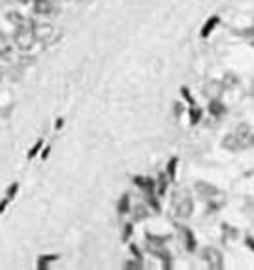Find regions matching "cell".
I'll return each mask as SVG.
<instances>
[{"label":"cell","instance_id":"cell-7","mask_svg":"<svg viewBox=\"0 0 254 270\" xmlns=\"http://www.w3.org/2000/svg\"><path fill=\"white\" fill-rule=\"evenodd\" d=\"M53 12V4L49 0H34V13L36 15H49Z\"/></svg>","mask_w":254,"mask_h":270},{"label":"cell","instance_id":"cell-9","mask_svg":"<svg viewBox=\"0 0 254 270\" xmlns=\"http://www.w3.org/2000/svg\"><path fill=\"white\" fill-rule=\"evenodd\" d=\"M6 17H8V21H10L12 25H15V27H23L26 23L25 17H23V15H21L19 12H10Z\"/></svg>","mask_w":254,"mask_h":270},{"label":"cell","instance_id":"cell-1","mask_svg":"<svg viewBox=\"0 0 254 270\" xmlns=\"http://www.w3.org/2000/svg\"><path fill=\"white\" fill-rule=\"evenodd\" d=\"M13 42L21 51H31L32 45L36 44V36H34V31L32 29H26L25 25L17 27V31L13 34Z\"/></svg>","mask_w":254,"mask_h":270},{"label":"cell","instance_id":"cell-6","mask_svg":"<svg viewBox=\"0 0 254 270\" xmlns=\"http://www.w3.org/2000/svg\"><path fill=\"white\" fill-rule=\"evenodd\" d=\"M204 91H205V94L209 96L211 101H213V99H218V96H220V93L224 91V83L222 82H215V80H213V82H209L207 85H205Z\"/></svg>","mask_w":254,"mask_h":270},{"label":"cell","instance_id":"cell-4","mask_svg":"<svg viewBox=\"0 0 254 270\" xmlns=\"http://www.w3.org/2000/svg\"><path fill=\"white\" fill-rule=\"evenodd\" d=\"M175 212H177L179 217H190L194 212L192 199L188 195H185V193H181V195L175 199Z\"/></svg>","mask_w":254,"mask_h":270},{"label":"cell","instance_id":"cell-13","mask_svg":"<svg viewBox=\"0 0 254 270\" xmlns=\"http://www.w3.org/2000/svg\"><path fill=\"white\" fill-rule=\"evenodd\" d=\"M124 268H142V264H136V263H126Z\"/></svg>","mask_w":254,"mask_h":270},{"label":"cell","instance_id":"cell-5","mask_svg":"<svg viewBox=\"0 0 254 270\" xmlns=\"http://www.w3.org/2000/svg\"><path fill=\"white\" fill-rule=\"evenodd\" d=\"M234 134H236L237 140H239L241 150L248 148V144H252V131H250V127H248L247 123H241V125H239L236 131H234Z\"/></svg>","mask_w":254,"mask_h":270},{"label":"cell","instance_id":"cell-16","mask_svg":"<svg viewBox=\"0 0 254 270\" xmlns=\"http://www.w3.org/2000/svg\"><path fill=\"white\" fill-rule=\"evenodd\" d=\"M252 145H254V136H252Z\"/></svg>","mask_w":254,"mask_h":270},{"label":"cell","instance_id":"cell-3","mask_svg":"<svg viewBox=\"0 0 254 270\" xmlns=\"http://www.w3.org/2000/svg\"><path fill=\"white\" fill-rule=\"evenodd\" d=\"M202 255H204V261L207 263V266L211 270H220L224 266L222 253L218 252L217 248H205L204 252H202Z\"/></svg>","mask_w":254,"mask_h":270},{"label":"cell","instance_id":"cell-11","mask_svg":"<svg viewBox=\"0 0 254 270\" xmlns=\"http://www.w3.org/2000/svg\"><path fill=\"white\" fill-rule=\"evenodd\" d=\"M209 112L213 113V115H220V113H224V106L220 104L218 99H213V101L209 102Z\"/></svg>","mask_w":254,"mask_h":270},{"label":"cell","instance_id":"cell-17","mask_svg":"<svg viewBox=\"0 0 254 270\" xmlns=\"http://www.w3.org/2000/svg\"><path fill=\"white\" fill-rule=\"evenodd\" d=\"M252 27H254V25H252Z\"/></svg>","mask_w":254,"mask_h":270},{"label":"cell","instance_id":"cell-8","mask_svg":"<svg viewBox=\"0 0 254 270\" xmlns=\"http://www.w3.org/2000/svg\"><path fill=\"white\" fill-rule=\"evenodd\" d=\"M222 145L226 148V150L230 151H241V145H239V140H237V136L234 134V132H230V134H226V138L222 140Z\"/></svg>","mask_w":254,"mask_h":270},{"label":"cell","instance_id":"cell-12","mask_svg":"<svg viewBox=\"0 0 254 270\" xmlns=\"http://www.w3.org/2000/svg\"><path fill=\"white\" fill-rule=\"evenodd\" d=\"M217 23H218V17H213V19H211L209 23H207V25H205L204 29H202V36H207V34H209V32L213 31V27L217 25Z\"/></svg>","mask_w":254,"mask_h":270},{"label":"cell","instance_id":"cell-2","mask_svg":"<svg viewBox=\"0 0 254 270\" xmlns=\"http://www.w3.org/2000/svg\"><path fill=\"white\" fill-rule=\"evenodd\" d=\"M32 31H34L36 42H42V44H45V45L53 44L55 38L59 36L55 31V27L49 25V23H36V25L32 27Z\"/></svg>","mask_w":254,"mask_h":270},{"label":"cell","instance_id":"cell-14","mask_svg":"<svg viewBox=\"0 0 254 270\" xmlns=\"http://www.w3.org/2000/svg\"><path fill=\"white\" fill-rule=\"evenodd\" d=\"M17 2H19V4H31L32 0H17Z\"/></svg>","mask_w":254,"mask_h":270},{"label":"cell","instance_id":"cell-10","mask_svg":"<svg viewBox=\"0 0 254 270\" xmlns=\"http://www.w3.org/2000/svg\"><path fill=\"white\" fill-rule=\"evenodd\" d=\"M196 189H198L200 195H204V197H209V195H215V193H217V189L211 187L209 183H204V182H200L198 185H196Z\"/></svg>","mask_w":254,"mask_h":270},{"label":"cell","instance_id":"cell-15","mask_svg":"<svg viewBox=\"0 0 254 270\" xmlns=\"http://www.w3.org/2000/svg\"><path fill=\"white\" fill-rule=\"evenodd\" d=\"M2 80H4V70L0 68V82H2Z\"/></svg>","mask_w":254,"mask_h":270}]
</instances>
